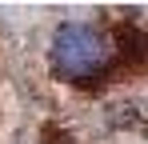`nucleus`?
<instances>
[{
    "mask_svg": "<svg viewBox=\"0 0 148 144\" xmlns=\"http://www.w3.org/2000/svg\"><path fill=\"white\" fill-rule=\"evenodd\" d=\"M48 64L64 80H96L116 64V40H112V32L88 20H68L52 36Z\"/></svg>",
    "mask_w": 148,
    "mask_h": 144,
    "instance_id": "1",
    "label": "nucleus"
}]
</instances>
